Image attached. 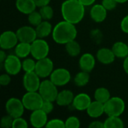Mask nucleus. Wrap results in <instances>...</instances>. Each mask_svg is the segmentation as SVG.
I'll return each instance as SVG.
<instances>
[{"label": "nucleus", "instance_id": "ddd939ff", "mask_svg": "<svg viewBox=\"0 0 128 128\" xmlns=\"http://www.w3.org/2000/svg\"><path fill=\"white\" fill-rule=\"evenodd\" d=\"M17 38L20 42L32 44L38 38L35 27L32 26H22L16 31Z\"/></svg>", "mask_w": 128, "mask_h": 128}, {"label": "nucleus", "instance_id": "f03ea898", "mask_svg": "<svg viewBox=\"0 0 128 128\" xmlns=\"http://www.w3.org/2000/svg\"><path fill=\"white\" fill-rule=\"evenodd\" d=\"M78 31L76 25L63 20L54 26L52 38L55 43L65 45L67 43L75 40Z\"/></svg>", "mask_w": 128, "mask_h": 128}, {"label": "nucleus", "instance_id": "4468645a", "mask_svg": "<svg viewBox=\"0 0 128 128\" xmlns=\"http://www.w3.org/2000/svg\"><path fill=\"white\" fill-rule=\"evenodd\" d=\"M29 122L33 128H41L46 127L48 122V114L41 109L32 111L29 117Z\"/></svg>", "mask_w": 128, "mask_h": 128}, {"label": "nucleus", "instance_id": "37998d69", "mask_svg": "<svg viewBox=\"0 0 128 128\" xmlns=\"http://www.w3.org/2000/svg\"><path fill=\"white\" fill-rule=\"evenodd\" d=\"M85 7H89L92 6L94 4H95L96 0H79Z\"/></svg>", "mask_w": 128, "mask_h": 128}, {"label": "nucleus", "instance_id": "473e14b6", "mask_svg": "<svg viewBox=\"0 0 128 128\" xmlns=\"http://www.w3.org/2000/svg\"><path fill=\"white\" fill-rule=\"evenodd\" d=\"M46 128H65V122L60 118H52V119L48 120Z\"/></svg>", "mask_w": 128, "mask_h": 128}, {"label": "nucleus", "instance_id": "393cba45", "mask_svg": "<svg viewBox=\"0 0 128 128\" xmlns=\"http://www.w3.org/2000/svg\"><path fill=\"white\" fill-rule=\"evenodd\" d=\"M90 81V73L80 70L76 73L74 77V83L77 87H84L88 84Z\"/></svg>", "mask_w": 128, "mask_h": 128}, {"label": "nucleus", "instance_id": "a878e982", "mask_svg": "<svg viewBox=\"0 0 128 128\" xmlns=\"http://www.w3.org/2000/svg\"><path fill=\"white\" fill-rule=\"evenodd\" d=\"M65 50L67 53L70 57H77L80 56L81 52V46L79 42H77L75 40H73L68 43H67L65 45Z\"/></svg>", "mask_w": 128, "mask_h": 128}, {"label": "nucleus", "instance_id": "423d86ee", "mask_svg": "<svg viewBox=\"0 0 128 128\" xmlns=\"http://www.w3.org/2000/svg\"><path fill=\"white\" fill-rule=\"evenodd\" d=\"M38 92L44 100L56 102L58 94V86L55 85L50 79H44V80L41 81Z\"/></svg>", "mask_w": 128, "mask_h": 128}, {"label": "nucleus", "instance_id": "79ce46f5", "mask_svg": "<svg viewBox=\"0 0 128 128\" xmlns=\"http://www.w3.org/2000/svg\"><path fill=\"white\" fill-rule=\"evenodd\" d=\"M38 8H41L43 6L50 4L51 0H34Z\"/></svg>", "mask_w": 128, "mask_h": 128}, {"label": "nucleus", "instance_id": "bb28decb", "mask_svg": "<svg viewBox=\"0 0 128 128\" xmlns=\"http://www.w3.org/2000/svg\"><path fill=\"white\" fill-rule=\"evenodd\" d=\"M111 98L110 92L105 87H99L94 92V98L100 103L105 104Z\"/></svg>", "mask_w": 128, "mask_h": 128}, {"label": "nucleus", "instance_id": "7ed1b4c3", "mask_svg": "<svg viewBox=\"0 0 128 128\" xmlns=\"http://www.w3.org/2000/svg\"><path fill=\"white\" fill-rule=\"evenodd\" d=\"M126 108L124 100L118 96L111 97L104 104L105 114L108 116H121Z\"/></svg>", "mask_w": 128, "mask_h": 128}, {"label": "nucleus", "instance_id": "4c0bfd02", "mask_svg": "<svg viewBox=\"0 0 128 128\" xmlns=\"http://www.w3.org/2000/svg\"><path fill=\"white\" fill-rule=\"evenodd\" d=\"M101 4L108 11H111L116 9V8L117 7L118 2L116 0H102Z\"/></svg>", "mask_w": 128, "mask_h": 128}, {"label": "nucleus", "instance_id": "7c9ffc66", "mask_svg": "<svg viewBox=\"0 0 128 128\" xmlns=\"http://www.w3.org/2000/svg\"><path fill=\"white\" fill-rule=\"evenodd\" d=\"M27 16H28V22L29 25H31L34 27H36L37 26H38L44 20L39 10L37 11L35 10Z\"/></svg>", "mask_w": 128, "mask_h": 128}, {"label": "nucleus", "instance_id": "b1692460", "mask_svg": "<svg viewBox=\"0 0 128 128\" xmlns=\"http://www.w3.org/2000/svg\"><path fill=\"white\" fill-rule=\"evenodd\" d=\"M14 54L20 58H26L31 56V44L20 42L14 47Z\"/></svg>", "mask_w": 128, "mask_h": 128}, {"label": "nucleus", "instance_id": "9b49d317", "mask_svg": "<svg viewBox=\"0 0 128 128\" xmlns=\"http://www.w3.org/2000/svg\"><path fill=\"white\" fill-rule=\"evenodd\" d=\"M40 77L35 71L25 73L22 77V86L26 92H38L41 83Z\"/></svg>", "mask_w": 128, "mask_h": 128}, {"label": "nucleus", "instance_id": "49530a36", "mask_svg": "<svg viewBox=\"0 0 128 128\" xmlns=\"http://www.w3.org/2000/svg\"><path fill=\"white\" fill-rule=\"evenodd\" d=\"M116 1L118 2V4H124L128 2V0H116Z\"/></svg>", "mask_w": 128, "mask_h": 128}, {"label": "nucleus", "instance_id": "6ab92c4d", "mask_svg": "<svg viewBox=\"0 0 128 128\" xmlns=\"http://www.w3.org/2000/svg\"><path fill=\"white\" fill-rule=\"evenodd\" d=\"M74 97L75 95L72 91L69 89H64L58 92L56 103L60 106H70L74 101Z\"/></svg>", "mask_w": 128, "mask_h": 128}, {"label": "nucleus", "instance_id": "1a4fd4ad", "mask_svg": "<svg viewBox=\"0 0 128 128\" xmlns=\"http://www.w3.org/2000/svg\"><path fill=\"white\" fill-rule=\"evenodd\" d=\"M49 78L58 87H62L70 82L71 74L64 68H58L54 69Z\"/></svg>", "mask_w": 128, "mask_h": 128}, {"label": "nucleus", "instance_id": "dca6fc26", "mask_svg": "<svg viewBox=\"0 0 128 128\" xmlns=\"http://www.w3.org/2000/svg\"><path fill=\"white\" fill-rule=\"evenodd\" d=\"M96 56L90 52L83 53L79 59V67L81 70L91 73L96 65Z\"/></svg>", "mask_w": 128, "mask_h": 128}, {"label": "nucleus", "instance_id": "2eb2a0df", "mask_svg": "<svg viewBox=\"0 0 128 128\" xmlns=\"http://www.w3.org/2000/svg\"><path fill=\"white\" fill-rule=\"evenodd\" d=\"M92 102V100L91 97L88 94L82 92L75 95L71 106L73 109L80 112L86 111Z\"/></svg>", "mask_w": 128, "mask_h": 128}, {"label": "nucleus", "instance_id": "412c9836", "mask_svg": "<svg viewBox=\"0 0 128 128\" xmlns=\"http://www.w3.org/2000/svg\"><path fill=\"white\" fill-rule=\"evenodd\" d=\"M15 6L19 12L26 15H28L38 8L34 0H16Z\"/></svg>", "mask_w": 128, "mask_h": 128}, {"label": "nucleus", "instance_id": "a211bd4d", "mask_svg": "<svg viewBox=\"0 0 128 128\" xmlns=\"http://www.w3.org/2000/svg\"><path fill=\"white\" fill-rule=\"evenodd\" d=\"M96 58L97 61L99 62L100 64L109 65L114 62L116 57L112 49L107 47H102L98 50L96 53Z\"/></svg>", "mask_w": 128, "mask_h": 128}, {"label": "nucleus", "instance_id": "ea45409f", "mask_svg": "<svg viewBox=\"0 0 128 128\" xmlns=\"http://www.w3.org/2000/svg\"><path fill=\"white\" fill-rule=\"evenodd\" d=\"M120 27L122 31L128 34V14H127L126 16H124L120 23Z\"/></svg>", "mask_w": 128, "mask_h": 128}, {"label": "nucleus", "instance_id": "f8f14e48", "mask_svg": "<svg viewBox=\"0 0 128 128\" xmlns=\"http://www.w3.org/2000/svg\"><path fill=\"white\" fill-rule=\"evenodd\" d=\"M19 43L16 32L7 30L3 32L0 36V47L4 50H9L14 48Z\"/></svg>", "mask_w": 128, "mask_h": 128}, {"label": "nucleus", "instance_id": "72a5a7b5", "mask_svg": "<svg viewBox=\"0 0 128 128\" xmlns=\"http://www.w3.org/2000/svg\"><path fill=\"white\" fill-rule=\"evenodd\" d=\"M90 37L92 40L95 42L96 44H100L101 41L103 40V33L102 32L98 29V28H94L90 32Z\"/></svg>", "mask_w": 128, "mask_h": 128}, {"label": "nucleus", "instance_id": "f704fd0d", "mask_svg": "<svg viewBox=\"0 0 128 128\" xmlns=\"http://www.w3.org/2000/svg\"><path fill=\"white\" fill-rule=\"evenodd\" d=\"M14 118L10 115L7 114L4 116L0 121V126L2 128H10L13 126Z\"/></svg>", "mask_w": 128, "mask_h": 128}, {"label": "nucleus", "instance_id": "cd10ccee", "mask_svg": "<svg viewBox=\"0 0 128 128\" xmlns=\"http://www.w3.org/2000/svg\"><path fill=\"white\" fill-rule=\"evenodd\" d=\"M104 122V128H123L124 123L120 116H108Z\"/></svg>", "mask_w": 128, "mask_h": 128}, {"label": "nucleus", "instance_id": "aec40b11", "mask_svg": "<svg viewBox=\"0 0 128 128\" xmlns=\"http://www.w3.org/2000/svg\"><path fill=\"white\" fill-rule=\"evenodd\" d=\"M86 113L92 118L97 119L100 118L104 114H105L104 104L94 100L91 103V104L86 110Z\"/></svg>", "mask_w": 128, "mask_h": 128}, {"label": "nucleus", "instance_id": "5701e85b", "mask_svg": "<svg viewBox=\"0 0 128 128\" xmlns=\"http://www.w3.org/2000/svg\"><path fill=\"white\" fill-rule=\"evenodd\" d=\"M112 50L118 58L124 59L128 56V44L123 41H116L112 46Z\"/></svg>", "mask_w": 128, "mask_h": 128}, {"label": "nucleus", "instance_id": "c03bdc74", "mask_svg": "<svg viewBox=\"0 0 128 128\" xmlns=\"http://www.w3.org/2000/svg\"><path fill=\"white\" fill-rule=\"evenodd\" d=\"M7 56H8V55H7L5 50L1 49V50H0V63L1 64H2L4 62V60L6 59Z\"/></svg>", "mask_w": 128, "mask_h": 128}, {"label": "nucleus", "instance_id": "39448f33", "mask_svg": "<svg viewBox=\"0 0 128 128\" xmlns=\"http://www.w3.org/2000/svg\"><path fill=\"white\" fill-rule=\"evenodd\" d=\"M21 100L25 109L31 112L40 109L44 100L38 92H26Z\"/></svg>", "mask_w": 128, "mask_h": 128}, {"label": "nucleus", "instance_id": "f3484780", "mask_svg": "<svg viewBox=\"0 0 128 128\" xmlns=\"http://www.w3.org/2000/svg\"><path fill=\"white\" fill-rule=\"evenodd\" d=\"M108 10L102 4H94L90 9V16L96 23L103 22L107 17Z\"/></svg>", "mask_w": 128, "mask_h": 128}, {"label": "nucleus", "instance_id": "a18cd8bd", "mask_svg": "<svg viewBox=\"0 0 128 128\" xmlns=\"http://www.w3.org/2000/svg\"><path fill=\"white\" fill-rule=\"evenodd\" d=\"M123 69L124 71L126 73V74L128 75V56H127L123 62Z\"/></svg>", "mask_w": 128, "mask_h": 128}, {"label": "nucleus", "instance_id": "c85d7f7f", "mask_svg": "<svg viewBox=\"0 0 128 128\" xmlns=\"http://www.w3.org/2000/svg\"><path fill=\"white\" fill-rule=\"evenodd\" d=\"M36 62H37V60H35L33 57L32 58L27 57L26 58H23V61L22 62V70L25 73L34 71L35 67H36Z\"/></svg>", "mask_w": 128, "mask_h": 128}, {"label": "nucleus", "instance_id": "4be33fe9", "mask_svg": "<svg viewBox=\"0 0 128 128\" xmlns=\"http://www.w3.org/2000/svg\"><path fill=\"white\" fill-rule=\"evenodd\" d=\"M38 38H46L52 35L53 26L49 20H43L38 26L35 27Z\"/></svg>", "mask_w": 128, "mask_h": 128}, {"label": "nucleus", "instance_id": "58836bf2", "mask_svg": "<svg viewBox=\"0 0 128 128\" xmlns=\"http://www.w3.org/2000/svg\"><path fill=\"white\" fill-rule=\"evenodd\" d=\"M11 82V75L8 73L2 74L0 76V85L2 86H7Z\"/></svg>", "mask_w": 128, "mask_h": 128}, {"label": "nucleus", "instance_id": "a19ab883", "mask_svg": "<svg viewBox=\"0 0 128 128\" xmlns=\"http://www.w3.org/2000/svg\"><path fill=\"white\" fill-rule=\"evenodd\" d=\"M88 128H104V122L99 121V120H94L92 122L88 124Z\"/></svg>", "mask_w": 128, "mask_h": 128}, {"label": "nucleus", "instance_id": "e433bc0d", "mask_svg": "<svg viewBox=\"0 0 128 128\" xmlns=\"http://www.w3.org/2000/svg\"><path fill=\"white\" fill-rule=\"evenodd\" d=\"M40 109L49 115L54 110V102L50 100H44L43 105Z\"/></svg>", "mask_w": 128, "mask_h": 128}, {"label": "nucleus", "instance_id": "6e6552de", "mask_svg": "<svg viewBox=\"0 0 128 128\" xmlns=\"http://www.w3.org/2000/svg\"><path fill=\"white\" fill-rule=\"evenodd\" d=\"M6 73L11 76L17 75L22 69V62L16 55H8L4 62L2 64Z\"/></svg>", "mask_w": 128, "mask_h": 128}, {"label": "nucleus", "instance_id": "9d476101", "mask_svg": "<svg viewBox=\"0 0 128 128\" xmlns=\"http://www.w3.org/2000/svg\"><path fill=\"white\" fill-rule=\"evenodd\" d=\"M54 70V63L49 57L37 60L35 72L41 79H46L50 76Z\"/></svg>", "mask_w": 128, "mask_h": 128}, {"label": "nucleus", "instance_id": "0eeeda50", "mask_svg": "<svg viewBox=\"0 0 128 128\" xmlns=\"http://www.w3.org/2000/svg\"><path fill=\"white\" fill-rule=\"evenodd\" d=\"M25 110L22 100L17 98H10L5 103V110L7 114L10 115L14 118L22 116Z\"/></svg>", "mask_w": 128, "mask_h": 128}, {"label": "nucleus", "instance_id": "c9c22d12", "mask_svg": "<svg viewBox=\"0 0 128 128\" xmlns=\"http://www.w3.org/2000/svg\"><path fill=\"white\" fill-rule=\"evenodd\" d=\"M28 127V123L22 116L14 118L13 128H27Z\"/></svg>", "mask_w": 128, "mask_h": 128}, {"label": "nucleus", "instance_id": "f257e3e1", "mask_svg": "<svg viewBox=\"0 0 128 128\" xmlns=\"http://www.w3.org/2000/svg\"><path fill=\"white\" fill-rule=\"evenodd\" d=\"M61 13L63 20L76 25L85 16L86 7L79 0H64L61 5Z\"/></svg>", "mask_w": 128, "mask_h": 128}, {"label": "nucleus", "instance_id": "c756f323", "mask_svg": "<svg viewBox=\"0 0 128 128\" xmlns=\"http://www.w3.org/2000/svg\"><path fill=\"white\" fill-rule=\"evenodd\" d=\"M39 12L41 14V16L44 20H50L54 16V10L52 6L50 4L39 8Z\"/></svg>", "mask_w": 128, "mask_h": 128}, {"label": "nucleus", "instance_id": "20e7f679", "mask_svg": "<svg viewBox=\"0 0 128 128\" xmlns=\"http://www.w3.org/2000/svg\"><path fill=\"white\" fill-rule=\"evenodd\" d=\"M50 50V45L44 38H38L31 44V56L35 60L48 57Z\"/></svg>", "mask_w": 128, "mask_h": 128}, {"label": "nucleus", "instance_id": "2f4dec72", "mask_svg": "<svg viewBox=\"0 0 128 128\" xmlns=\"http://www.w3.org/2000/svg\"><path fill=\"white\" fill-rule=\"evenodd\" d=\"M64 122L66 128H79L81 126L80 120L75 116H69Z\"/></svg>", "mask_w": 128, "mask_h": 128}]
</instances>
